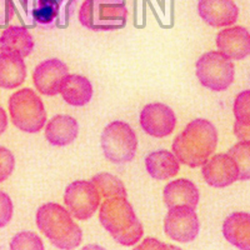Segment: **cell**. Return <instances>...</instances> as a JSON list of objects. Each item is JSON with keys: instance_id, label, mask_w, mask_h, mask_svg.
I'll list each match as a JSON object with an SVG mask.
<instances>
[{"instance_id": "f1b7e54d", "label": "cell", "mask_w": 250, "mask_h": 250, "mask_svg": "<svg viewBox=\"0 0 250 250\" xmlns=\"http://www.w3.org/2000/svg\"><path fill=\"white\" fill-rule=\"evenodd\" d=\"M15 8L13 0H0V28L8 25L14 18Z\"/></svg>"}, {"instance_id": "7402d4cb", "label": "cell", "mask_w": 250, "mask_h": 250, "mask_svg": "<svg viewBox=\"0 0 250 250\" xmlns=\"http://www.w3.org/2000/svg\"><path fill=\"white\" fill-rule=\"evenodd\" d=\"M26 78V66L21 58L0 53V88L17 89Z\"/></svg>"}, {"instance_id": "4316f807", "label": "cell", "mask_w": 250, "mask_h": 250, "mask_svg": "<svg viewBox=\"0 0 250 250\" xmlns=\"http://www.w3.org/2000/svg\"><path fill=\"white\" fill-rule=\"evenodd\" d=\"M15 168V158L5 146L0 145V183L5 182Z\"/></svg>"}, {"instance_id": "83f0119b", "label": "cell", "mask_w": 250, "mask_h": 250, "mask_svg": "<svg viewBox=\"0 0 250 250\" xmlns=\"http://www.w3.org/2000/svg\"><path fill=\"white\" fill-rule=\"evenodd\" d=\"M14 213V207L10 196L0 190V228H4L10 223Z\"/></svg>"}, {"instance_id": "d6986e66", "label": "cell", "mask_w": 250, "mask_h": 250, "mask_svg": "<svg viewBox=\"0 0 250 250\" xmlns=\"http://www.w3.org/2000/svg\"><path fill=\"white\" fill-rule=\"evenodd\" d=\"M223 234L228 242L242 250H250V215L245 211L230 214L224 220Z\"/></svg>"}, {"instance_id": "cb8c5ba5", "label": "cell", "mask_w": 250, "mask_h": 250, "mask_svg": "<svg viewBox=\"0 0 250 250\" xmlns=\"http://www.w3.org/2000/svg\"><path fill=\"white\" fill-rule=\"evenodd\" d=\"M250 142H239L230 150L228 155L230 156L238 167L239 180H248L250 178Z\"/></svg>"}, {"instance_id": "52a82bcc", "label": "cell", "mask_w": 250, "mask_h": 250, "mask_svg": "<svg viewBox=\"0 0 250 250\" xmlns=\"http://www.w3.org/2000/svg\"><path fill=\"white\" fill-rule=\"evenodd\" d=\"M195 71L200 84L213 91L227 90L235 77L233 62L220 51L203 54L196 62Z\"/></svg>"}, {"instance_id": "d4e9b609", "label": "cell", "mask_w": 250, "mask_h": 250, "mask_svg": "<svg viewBox=\"0 0 250 250\" xmlns=\"http://www.w3.org/2000/svg\"><path fill=\"white\" fill-rule=\"evenodd\" d=\"M13 250H44V244L38 234L33 231H21L13 236L10 242Z\"/></svg>"}, {"instance_id": "484cf974", "label": "cell", "mask_w": 250, "mask_h": 250, "mask_svg": "<svg viewBox=\"0 0 250 250\" xmlns=\"http://www.w3.org/2000/svg\"><path fill=\"white\" fill-rule=\"evenodd\" d=\"M234 115L236 122L250 124V91L244 90L236 97L234 103Z\"/></svg>"}, {"instance_id": "277c9868", "label": "cell", "mask_w": 250, "mask_h": 250, "mask_svg": "<svg viewBox=\"0 0 250 250\" xmlns=\"http://www.w3.org/2000/svg\"><path fill=\"white\" fill-rule=\"evenodd\" d=\"M125 0H85L80 6L82 25L94 31H110L126 23Z\"/></svg>"}, {"instance_id": "5bb4252c", "label": "cell", "mask_w": 250, "mask_h": 250, "mask_svg": "<svg viewBox=\"0 0 250 250\" xmlns=\"http://www.w3.org/2000/svg\"><path fill=\"white\" fill-rule=\"evenodd\" d=\"M198 13L208 25L223 28L236 23L239 9L233 0H199Z\"/></svg>"}, {"instance_id": "3957f363", "label": "cell", "mask_w": 250, "mask_h": 250, "mask_svg": "<svg viewBox=\"0 0 250 250\" xmlns=\"http://www.w3.org/2000/svg\"><path fill=\"white\" fill-rule=\"evenodd\" d=\"M37 225L40 231L59 249H74L83 240V231L73 220L68 209L57 203H46L37 211Z\"/></svg>"}, {"instance_id": "ffe728a7", "label": "cell", "mask_w": 250, "mask_h": 250, "mask_svg": "<svg viewBox=\"0 0 250 250\" xmlns=\"http://www.w3.org/2000/svg\"><path fill=\"white\" fill-rule=\"evenodd\" d=\"M145 167L149 175L155 180H168L178 175L180 163L169 150H156L145 158Z\"/></svg>"}, {"instance_id": "4dcf8cb0", "label": "cell", "mask_w": 250, "mask_h": 250, "mask_svg": "<svg viewBox=\"0 0 250 250\" xmlns=\"http://www.w3.org/2000/svg\"><path fill=\"white\" fill-rule=\"evenodd\" d=\"M144 248H175L173 247V245H165V244H162V243H158L155 240V239H145L144 240V244L142 245H138L137 249H144Z\"/></svg>"}, {"instance_id": "8fae6325", "label": "cell", "mask_w": 250, "mask_h": 250, "mask_svg": "<svg viewBox=\"0 0 250 250\" xmlns=\"http://www.w3.org/2000/svg\"><path fill=\"white\" fill-rule=\"evenodd\" d=\"M139 123L148 135L164 138L170 135L175 129L176 117L170 106L163 103H151L145 105L142 110Z\"/></svg>"}, {"instance_id": "ba28073f", "label": "cell", "mask_w": 250, "mask_h": 250, "mask_svg": "<svg viewBox=\"0 0 250 250\" xmlns=\"http://www.w3.org/2000/svg\"><path fill=\"white\" fill-rule=\"evenodd\" d=\"M64 203L71 216L78 220H88L99 209L100 194L93 182L77 180L66 187Z\"/></svg>"}, {"instance_id": "5b68a950", "label": "cell", "mask_w": 250, "mask_h": 250, "mask_svg": "<svg viewBox=\"0 0 250 250\" xmlns=\"http://www.w3.org/2000/svg\"><path fill=\"white\" fill-rule=\"evenodd\" d=\"M8 106L13 124L21 131L34 134L44 128L46 111L34 90L29 88L17 90L9 99Z\"/></svg>"}, {"instance_id": "9a60e30c", "label": "cell", "mask_w": 250, "mask_h": 250, "mask_svg": "<svg viewBox=\"0 0 250 250\" xmlns=\"http://www.w3.org/2000/svg\"><path fill=\"white\" fill-rule=\"evenodd\" d=\"M219 51L230 60H243L250 54V35L244 26H230L216 35Z\"/></svg>"}, {"instance_id": "4fadbf2b", "label": "cell", "mask_w": 250, "mask_h": 250, "mask_svg": "<svg viewBox=\"0 0 250 250\" xmlns=\"http://www.w3.org/2000/svg\"><path fill=\"white\" fill-rule=\"evenodd\" d=\"M202 167L204 180L210 187L225 188L239 180L238 167L228 154L210 156Z\"/></svg>"}, {"instance_id": "7a4b0ae2", "label": "cell", "mask_w": 250, "mask_h": 250, "mask_svg": "<svg viewBox=\"0 0 250 250\" xmlns=\"http://www.w3.org/2000/svg\"><path fill=\"white\" fill-rule=\"evenodd\" d=\"M99 220L114 240L133 247L143 238V225L126 198H109L100 205Z\"/></svg>"}, {"instance_id": "2e32d148", "label": "cell", "mask_w": 250, "mask_h": 250, "mask_svg": "<svg viewBox=\"0 0 250 250\" xmlns=\"http://www.w3.org/2000/svg\"><path fill=\"white\" fill-rule=\"evenodd\" d=\"M163 196L168 208L189 207L195 209L200 199L196 185L188 179H176L168 183L164 188Z\"/></svg>"}, {"instance_id": "f546056e", "label": "cell", "mask_w": 250, "mask_h": 250, "mask_svg": "<svg viewBox=\"0 0 250 250\" xmlns=\"http://www.w3.org/2000/svg\"><path fill=\"white\" fill-rule=\"evenodd\" d=\"M234 133L239 142H250V124H243L235 120L234 124Z\"/></svg>"}, {"instance_id": "7c38bea8", "label": "cell", "mask_w": 250, "mask_h": 250, "mask_svg": "<svg viewBox=\"0 0 250 250\" xmlns=\"http://www.w3.org/2000/svg\"><path fill=\"white\" fill-rule=\"evenodd\" d=\"M69 75L65 62L60 59H48L40 62L33 73V82L40 93L46 97H54L60 94L62 86Z\"/></svg>"}, {"instance_id": "44dd1931", "label": "cell", "mask_w": 250, "mask_h": 250, "mask_svg": "<svg viewBox=\"0 0 250 250\" xmlns=\"http://www.w3.org/2000/svg\"><path fill=\"white\" fill-rule=\"evenodd\" d=\"M62 99L71 106L86 105L93 98V85L88 78L69 74L60 90Z\"/></svg>"}, {"instance_id": "603a6c76", "label": "cell", "mask_w": 250, "mask_h": 250, "mask_svg": "<svg viewBox=\"0 0 250 250\" xmlns=\"http://www.w3.org/2000/svg\"><path fill=\"white\" fill-rule=\"evenodd\" d=\"M93 184L98 189L100 198H126L128 193L122 180L109 173H99L93 176Z\"/></svg>"}, {"instance_id": "30bf717a", "label": "cell", "mask_w": 250, "mask_h": 250, "mask_svg": "<svg viewBox=\"0 0 250 250\" xmlns=\"http://www.w3.org/2000/svg\"><path fill=\"white\" fill-rule=\"evenodd\" d=\"M77 0H34L33 19L45 30L55 26H66L73 15Z\"/></svg>"}, {"instance_id": "8992f818", "label": "cell", "mask_w": 250, "mask_h": 250, "mask_svg": "<svg viewBox=\"0 0 250 250\" xmlns=\"http://www.w3.org/2000/svg\"><path fill=\"white\" fill-rule=\"evenodd\" d=\"M100 144L109 162L125 164L131 162L137 154L138 138L128 123L115 120L103 130Z\"/></svg>"}, {"instance_id": "ac0fdd59", "label": "cell", "mask_w": 250, "mask_h": 250, "mask_svg": "<svg viewBox=\"0 0 250 250\" xmlns=\"http://www.w3.org/2000/svg\"><path fill=\"white\" fill-rule=\"evenodd\" d=\"M79 124L69 115H55L45 126V138L54 146H66L77 139Z\"/></svg>"}, {"instance_id": "9c48e42d", "label": "cell", "mask_w": 250, "mask_h": 250, "mask_svg": "<svg viewBox=\"0 0 250 250\" xmlns=\"http://www.w3.org/2000/svg\"><path fill=\"white\" fill-rule=\"evenodd\" d=\"M200 230L199 218L195 209L189 207L169 208L164 219V231L169 239L176 243H190L195 240Z\"/></svg>"}, {"instance_id": "6da1fadb", "label": "cell", "mask_w": 250, "mask_h": 250, "mask_svg": "<svg viewBox=\"0 0 250 250\" xmlns=\"http://www.w3.org/2000/svg\"><path fill=\"white\" fill-rule=\"evenodd\" d=\"M218 145V131L207 119H195L174 139L173 154L179 163L199 168L214 154Z\"/></svg>"}, {"instance_id": "e0dca14e", "label": "cell", "mask_w": 250, "mask_h": 250, "mask_svg": "<svg viewBox=\"0 0 250 250\" xmlns=\"http://www.w3.org/2000/svg\"><path fill=\"white\" fill-rule=\"evenodd\" d=\"M33 49H34V40L28 29L24 26H9L3 31V34L0 35L1 53L24 59L30 54Z\"/></svg>"}, {"instance_id": "1f68e13d", "label": "cell", "mask_w": 250, "mask_h": 250, "mask_svg": "<svg viewBox=\"0 0 250 250\" xmlns=\"http://www.w3.org/2000/svg\"><path fill=\"white\" fill-rule=\"evenodd\" d=\"M8 128V115L6 111L0 106V135L4 133Z\"/></svg>"}]
</instances>
